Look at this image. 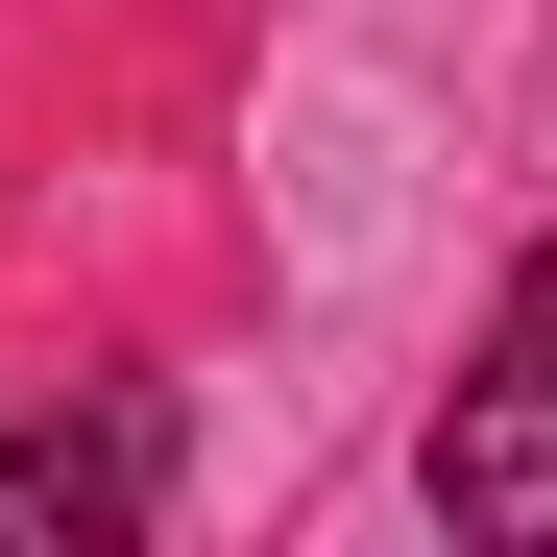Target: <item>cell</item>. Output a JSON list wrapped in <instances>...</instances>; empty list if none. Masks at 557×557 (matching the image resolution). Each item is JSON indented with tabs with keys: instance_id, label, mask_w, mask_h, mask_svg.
Masks as SVG:
<instances>
[{
	"instance_id": "6da1fadb",
	"label": "cell",
	"mask_w": 557,
	"mask_h": 557,
	"mask_svg": "<svg viewBox=\"0 0 557 557\" xmlns=\"http://www.w3.org/2000/svg\"><path fill=\"white\" fill-rule=\"evenodd\" d=\"M436 509L485 557H557V243L509 267V315H485V363H460V412H436Z\"/></svg>"
},
{
	"instance_id": "7a4b0ae2",
	"label": "cell",
	"mask_w": 557,
	"mask_h": 557,
	"mask_svg": "<svg viewBox=\"0 0 557 557\" xmlns=\"http://www.w3.org/2000/svg\"><path fill=\"white\" fill-rule=\"evenodd\" d=\"M146 509H170V412H0V533L122 557Z\"/></svg>"
}]
</instances>
